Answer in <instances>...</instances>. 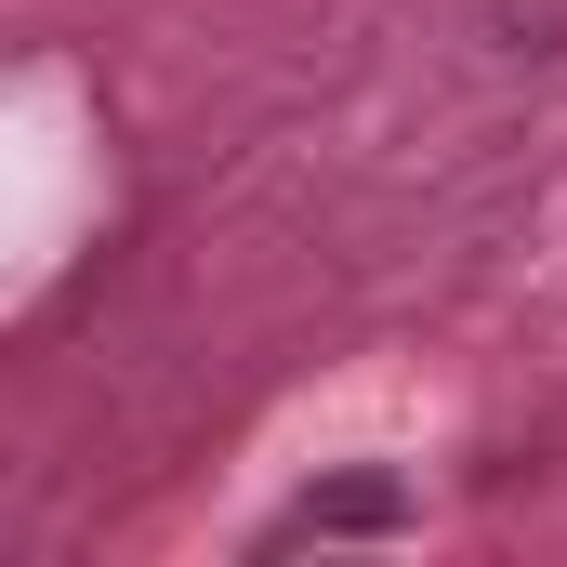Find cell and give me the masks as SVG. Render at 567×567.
<instances>
[{"mask_svg":"<svg viewBox=\"0 0 567 567\" xmlns=\"http://www.w3.org/2000/svg\"><path fill=\"white\" fill-rule=\"evenodd\" d=\"M357 528H410V488H396V475H343V488H303L278 542H357Z\"/></svg>","mask_w":567,"mask_h":567,"instance_id":"6da1fadb","label":"cell"}]
</instances>
